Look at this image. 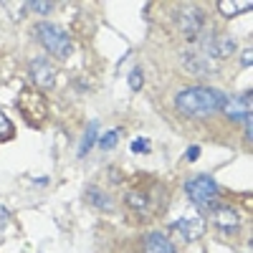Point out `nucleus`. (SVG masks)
I'll list each match as a JSON object with an SVG mask.
<instances>
[{
  "label": "nucleus",
  "mask_w": 253,
  "mask_h": 253,
  "mask_svg": "<svg viewBox=\"0 0 253 253\" xmlns=\"http://www.w3.org/2000/svg\"><path fill=\"white\" fill-rule=\"evenodd\" d=\"M225 94L218 89H208V86H190L182 89L175 96V107L185 114V117H208L223 107Z\"/></svg>",
  "instance_id": "obj_1"
},
{
  "label": "nucleus",
  "mask_w": 253,
  "mask_h": 253,
  "mask_svg": "<svg viewBox=\"0 0 253 253\" xmlns=\"http://www.w3.org/2000/svg\"><path fill=\"white\" fill-rule=\"evenodd\" d=\"M185 193H187V198L193 200L200 210H215V208H218L220 190H218V182L210 177V175L190 177V180L185 182Z\"/></svg>",
  "instance_id": "obj_2"
},
{
  "label": "nucleus",
  "mask_w": 253,
  "mask_h": 253,
  "mask_svg": "<svg viewBox=\"0 0 253 253\" xmlns=\"http://www.w3.org/2000/svg\"><path fill=\"white\" fill-rule=\"evenodd\" d=\"M36 36L41 38V43H43L53 56H58V58H69L71 56V38L61 26L38 23L36 26Z\"/></svg>",
  "instance_id": "obj_3"
},
{
  "label": "nucleus",
  "mask_w": 253,
  "mask_h": 253,
  "mask_svg": "<svg viewBox=\"0 0 253 253\" xmlns=\"http://www.w3.org/2000/svg\"><path fill=\"white\" fill-rule=\"evenodd\" d=\"M182 63L190 69V74H198V76H203V74H215V61L203 51L200 43L185 48V53H182Z\"/></svg>",
  "instance_id": "obj_4"
},
{
  "label": "nucleus",
  "mask_w": 253,
  "mask_h": 253,
  "mask_svg": "<svg viewBox=\"0 0 253 253\" xmlns=\"http://www.w3.org/2000/svg\"><path fill=\"white\" fill-rule=\"evenodd\" d=\"M205 26V15L198 5H182L177 8V28L185 36H198Z\"/></svg>",
  "instance_id": "obj_5"
},
{
  "label": "nucleus",
  "mask_w": 253,
  "mask_h": 253,
  "mask_svg": "<svg viewBox=\"0 0 253 253\" xmlns=\"http://www.w3.org/2000/svg\"><path fill=\"white\" fill-rule=\"evenodd\" d=\"M200 46H203V51L213 58V61H218V58H228L230 53L236 51V41L230 38V36H205V38H200Z\"/></svg>",
  "instance_id": "obj_6"
},
{
  "label": "nucleus",
  "mask_w": 253,
  "mask_h": 253,
  "mask_svg": "<svg viewBox=\"0 0 253 253\" xmlns=\"http://www.w3.org/2000/svg\"><path fill=\"white\" fill-rule=\"evenodd\" d=\"M172 230H177V236L185 243H193L205 233V220L198 213H190V215H182L177 223H172Z\"/></svg>",
  "instance_id": "obj_7"
},
{
  "label": "nucleus",
  "mask_w": 253,
  "mask_h": 253,
  "mask_svg": "<svg viewBox=\"0 0 253 253\" xmlns=\"http://www.w3.org/2000/svg\"><path fill=\"white\" fill-rule=\"evenodd\" d=\"M31 76L38 89H53L56 84V66L48 58H33L31 61Z\"/></svg>",
  "instance_id": "obj_8"
},
{
  "label": "nucleus",
  "mask_w": 253,
  "mask_h": 253,
  "mask_svg": "<svg viewBox=\"0 0 253 253\" xmlns=\"http://www.w3.org/2000/svg\"><path fill=\"white\" fill-rule=\"evenodd\" d=\"M220 109L228 119H236V122L251 117V91L246 96H225Z\"/></svg>",
  "instance_id": "obj_9"
},
{
  "label": "nucleus",
  "mask_w": 253,
  "mask_h": 253,
  "mask_svg": "<svg viewBox=\"0 0 253 253\" xmlns=\"http://www.w3.org/2000/svg\"><path fill=\"white\" fill-rule=\"evenodd\" d=\"M213 220H215L218 230H223L225 236L238 233V228H241V215L236 213V210H230V208H215L213 210Z\"/></svg>",
  "instance_id": "obj_10"
},
{
  "label": "nucleus",
  "mask_w": 253,
  "mask_h": 253,
  "mask_svg": "<svg viewBox=\"0 0 253 253\" xmlns=\"http://www.w3.org/2000/svg\"><path fill=\"white\" fill-rule=\"evenodd\" d=\"M144 251L147 253H177L172 241L167 238L165 233H150L144 238Z\"/></svg>",
  "instance_id": "obj_11"
},
{
  "label": "nucleus",
  "mask_w": 253,
  "mask_h": 253,
  "mask_svg": "<svg viewBox=\"0 0 253 253\" xmlns=\"http://www.w3.org/2000/svg\"><path fill=\"white\" fill-rule=\"evenodd\" d=\"M96 134H99V122H89L86 132H84V137H81V144H79V157H86L89 155V150H91L94 142H96Z\"/></svg>",
  "instance_id": "obj_12"
},
{
  "label": "nucleus",
  "mask_w": 253,
  "mask_h": 253,
  "mask_svg": "<svg viewBox=\"0 0 253 253\" xmlns=\"http://www.w3.org/2000/svg\"><path fill=\"white\" fill-rule=\"evenodd\" d=\"M218 8H220V15L230 18V15H238V13L251 10V3H248V0H246V3H230V0H220Z\"/></svg>",
  "instance_id": "obj_13"
},
{
  "label": "nucleus",
  "mask_w": 253,
  "mask_h": 253,
  "mask_svg": "<svg viewBox=\"0 0 253 253\" xmlns=\"http://www.w3.org/2000/svg\"><path fill=\"white\" fill-rule=\"evenodd\" d=\"M86 198L91 200V205H96V208H104V210H109L112 208V200L101 193L99 187H89V193H86Z\"/></svg>",
  "instance_id": "obj_14"
},
{
  "label": "nucleus",
  "mask_w": 253,
  "mask_h": 253,
  "mask_svg": "<svg viewBox=\"0 0 253 253\" xmlns=\"http://www.w3.org/2000/svg\"><path fill=\"white\" fill-rule=\"evenodd\" d=\"M117 142H119V129H109L107 134L99 137V147H101V150H114Z\"/></svg>",
  "instance_id": "obj_15"
},
{
  "label": "nucleus",
  "mask_w": 253,
  "mask_h": 253,
  "mask_svg": "<svg viewBox=\"0 0 253 253\" xmlns=\"http://www.w3.org/2000/svg\"><path fill=\"white\" fill-rule=\"evenodd\" d=\"M142 81H144V74H142V69H139V66H137V69H132V71H129V86H132V91H139Z\"/></svg>",
  "instance_id": "obj_16"
},
{
  "label": "nucleus",
  "mask_w": 253,
  "mask_h": 253,
  "mask_svg": "<svg viewBox=\"0 0 253 253\" xmlns=\"http://www.w3.org/2000/svg\"><path fill=\"white\" fill-rule=\"evenodd\" d=\"M10 134H13V124H10V119H8L3 112H0V137L8 139Z\"/></svg>",
  "instance_id": "obj_17"
},
{
  "label": "nucleus",
  "mask_w": 253,
  "mask_h": 253,
  "mask_svg": "<svg viewBox=\"0 0 253 253\" xmlns=\"http://www.w3.org/2000/svg\"><path fill=\"white\" fill-rule=\"evenodd\" d=\"M132 152H137V155L150 152V139H134L132 142Z\"/></svg>",
  "instance_id": "obj_18"
},
{
  "label": "nucleus",
  "mask_w": 253,
  "mask_h": 253,
  "mask_svg": "<svg viewBox=\"0 0 253 253\" xmlns=\"http://www.w3.org/2000/svg\"><path fill=\"white\" fill-rule=\"evenodd\" d=\"M28 8H33L36 13H48V10H53V3H28Z\"/></svg>",
  "instance_id": "obj_19"
},
{
  "label": "nucleus",
  "mask_w": 253,
  "mask_h": 253,
  "mask_svg": "<svg viewBox=\"0 0 253 253\" xmlns=\"http://www.w3.org/2000/svg\"><path fill=\"white\" fill-rule=\"evenodd\" d=\"M198 157H200V147H195V144H193V147L187 150V160H190V162H195Z\"/></svg>",
  "instance_id": "obj_20"
},
{
  "label": "nucleus",
  "mask_w": 253,
  "mask_h": 253,
  "mask_svg": "<svg viewBox=\"0 0 253 253\" xmlns=\"http://www.w3.org/2000/svg\"><path fill=\"white\" fill-rule=\"evenodd\" d=\"M251 48H246V53H243V66H251Z\"/></svg>",
  "instance_id": "obj_21"
}]
</instances>
